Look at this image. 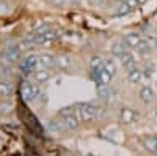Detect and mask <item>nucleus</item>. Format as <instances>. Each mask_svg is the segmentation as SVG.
I'll list each match as a JSON object with an SVG mask.
<instances>
[{
	"instance_id": "9b49d317",
	"label": "nucleus",
	"mask_w": 157,
	"mask_h": 156,
	"mask_svg": "<svg viewBox=\"0 0 157 156\" xmlns=\"http://www.w3.org/2000/svg\"><path fill=\"white\" fill-rule=\"evenodd\" d=\"M63 122H64V128H66V131H72V129H77L78 122H80V120H78V117H75L72 114L69 117H64Z\"/></svg>"
},
{
	"instance_id": "f8f14e48",
	"label": "nucleus",
	"mask_w": 157,
	"mask_h": 156,
	"mask_svg": "<svg viewBox=\"0 0 157 156\" xmlns=\"http://www.w3.org/2000/svg\"><path fill=\"white\" fill-rule=\"evenodd\" d=\"M39 65L43 68H52L55 65V57L50 55V54H43L39 55Z\"/></svg>"
},
{
	"instance_id": "393cba45",
	"label": "nucleus",
	"mask_w": 157,
	"mask_h": 156,
	"mask_svg": "<svg viewBox=\"0 0 157 156\" xmlns=\"http://www.w3.org/2000/svg\"><path fill=\"white\" fill-rule=\"evenodd\" d=\"M126 2H127V5H129L130 8H132V10H135L137 6H140V3H138V0H126Z\"/></svg>"
},
{
	"instance_id": "1a4fd4ad",
	"label": "nucleus",
	"mask_w": 157,
	"mask_h": 156,
	"mask_svg": "<svg viewBox=\"0 0 157 156\" xmlns=\"http://www.w3.org/2000/svg\"><path fill=\"white\" fill-rule=\"evenodd\" d=\"M121 63H123V68L126 71H130V70L137 68L135 66V58H134V55L130 54V52H126V54L121 57Z\"/></svg>"
},
{
	"instance_id": "c85d7f7f",
	"label": "nucleus",
	"mask_w": 157,
	"mask_h": 156,
	"mask_svg": "<svg viewBox=\"0 0 157 156\" xmlns=\"http://www.w3.org/2000/svg\"><path fill=\"white\" fill-rule=\"evenodd\" d=\"M72 2H74V3H83L85 0H72Z\"/></svg>"
},
{
	"instance_id": "cd10ccee",
	"label": "nucleus",
	"mask_w": 157,
	"mask_h": 156,
	"mask_svg": "<svg viewBox=\"0 0 157 156\" xmlns=\"http://www.w3.org/2000/svg\"><path fill=\"white\" fill-rule=\"evenodd\" d=\"M52 2H54V5H63L64 0H52Z\"/></svg>"
},
{
	"instance_id": "bb28decb",
	"label": "nucleus",
	"mask_w": 157,
	"mask_h": 156,
	"mask_svg": "<svg viewBox=\"0 0 157 156\" xmlns=\"http://www.w3.org/2000/svg\"><path fill=\"white\" fill-rule=\"evenodd\" d=\"M90 2H91V5H102L104 0H90Z\"/></svg>"
},
{
	"instance_id": "0eeeda50",
	"label": "nucleus",
	"mask_w": 157,
	"mask_h": 156,
	"mask_svg": "<svg viewBox=\"0 0 157 156\" xmlns=\"http://www.w3.org/2000/svg\"><path fill=\"white\" fill-rule=\"evenodd\" d=\"M127 49H129V46L124 43V40H123V41H116V43L112 46V54H113L115 57H120V58H121L126 52H129Z\"/></svg>"
},
{
	"instance_id": "dca6fc26",
	"label": "nucleus",
	"mask_w": 157,
	"mask_h": 156,
	"mask_svg": "<svg viewBox=\"0 0 157 156\" xmlns=\"http://www.w3.org/2000/svg\"><path fill=\"white\" fill-rule=\"evenodd\" d=\"M135 49H137V52H138L140 55H149L151 50H152V46H151L148 41H143V40H141L140 44H138Z\"/></svg>"
},
{
	"instance_id": "aec40b11",
	"label": "nucleus",
	"mask_w": 157,
	"mask_h": 156,
	"mask_svg": "<svg viewBox=\"0 0 157 156\" xmlns=\"http://www.w3.org/2000/svg\"><path fill=\"white\" fill-rule=\"evenodd\" d=\"M130 11H132V8H130V6L127 5V2L124 0L123 3L118 5V8H116V11H115V14H118V16H124V14H127V13H130Z\"/></svg>"
},
{
	"instance_id": "5701e85b",
	"label": "nucleus",
	"mask_w": 157,
	"mask_h": 156,
	"mask_svg": "<svg viewBox=\"0 0 157 156\" xmlns=\"http://www.w3.org/2000/svg\"><path fill=\"white\" fill-rule=\"evenodd\" d=\"M104 70H105L107 73H110L112 76H115V74H116V66H115L113 60H107L105 65H104Z\"/></svg>"
},
{
	"instance_id": "f03ea898",
	"label": "nucleus",
	"mask_w": 157,
	"mask_h": 156,
	"mask_svg": "<svg viewBox=\"0 0 157 156\" xmlns=\"http://www.w3.org/2000/svg\"><path fill=\"white\" fill-rule=\"evenodd\" d=\"M77 117L80 122H90L96 118V106H93V104H80V106L77 107Z\"/></svg>"
},
{
	"instance_id": "6ab92c4d",
	"label": "nucleus",
	"mask_w": 157,
	"mask_h": 156,
	"mask_svg": "<svg viewBox=\"0 0 157 156\" xmlns=\"http://www.w3.org/2000/svg\"><path fill=\"white\" fill-rule=\"evenodd\" d=\"M145 148H146L148 151H151L152 154L157 151V139H155V136L145 139Z\"/></svg>"
},
{
	"instance_id": "412c9836",
	"label": "nucleus",
	"mask_w": 157,
	"mask_h": 156,
	"mask_svg": "<svg viewBox=\"0 0 157 156\" xmlns=\"http://www.w3.org/2000/svg\"><path fill=\"white\" fill-rule=\"evenodd\" d=\"M55 65H57L58 68L64 70V68H68V66H69V58H68V57H64V55L57 57V58H55Z\"/></svg>"
},
{
	"instance_id": "2eb2a0df",
	"label": "nucleus",
	"mask_w": 157,
	"mask_h": 156,
	"mask_svg": "<svg viewBox=\"0 0 157 156\" xmlns=\"http://www.w3.org/2000/svg\"><path fill=\"white\" fill-rule=\"evenodd\" d=\"M49 129L54 133H60V131H66V128H64V122L63 118L60 120H50L49 122Z\"/></svg>"
},
{
	"instance_id": "72a5a7b5",
	"label": "nucleus",
	"mask_w": 157,
	"mask_h": 156,
	"mask_svg": "<svg viewBox=\"0 0 157 156\" xmlns=\"http://www.w3.org/2000/svg\"><path fill=\"white\" fill-rule=\"evenodd\" d=\"M155 139H157V134H155Z\"/></svg>"
},
{
	"instance_id": "9d476101",
	"label": "nucleus",
	"mask_w": 157,
	"mask_h": 156,
	"mask_svg": "<svg viewBox=\"0 0 157 156\" xmlns=\"http://www.w3.org/2000/svg\"><path fill=\"white\" fill-rule=\"evenodd\" d=\"M35 82L36 84H43V82H47L50 79V71L47 68H43V70H36L35 71Z\"/></svg>"
},
{
	"instance_id": "6e6552de",
	"label": "nucleus",
	"mask_w": 157,
	"mask_h": 156,
	"mask_svg": "<svg viewBox=\"0 0 157 156\" xmlns=\"http://www.w3.org/2000/svg\"><path fill=\"white\" fill-rule=\"evenodd\" d=\"M94 76H96V82L99 84V85H107V84H110V81H112V74L110 73H107L105 70H101V71H94Z\"/></svg>"
},
{
	"instance_id": "ddd939ff",
	"label": "nucleus",
	"mask_w": 157,
	"mask_h": 156,
	"mask_svg": "<svg viewBox=\"0 0 157 156\" xmlns=\"http://www.w3.org/2000/svg\"><path fill=\"white\" fill-rule=\"evenodd\" d=\"M141 77H143V74H141V71L138 68H134V70L127 71V81L130 84H138L141 81Z\"/></svg>"
},
{
	"instance_id": "f3484780",
	"label": "nucleus",
	"mask_w": 157,
	"mask_h": 156,
	"mask_svg": "<svg viewBox=\"0 0 157 156\" xmlns=\"http://www.w3.org/2000/svg\"><path fill=\"white\" fill-rule=\"evenodd\" d=\"M104 65H105V62H104L101 57H93L90 60V66H91V70H93V73L104 70Z\"/></svg>"
},
{
	"instance_id": "4be33fe9",
	"label": "nucleus",
	"mask_w": 157,
	"mask_h": 156,
	"mask_svg": "<svg viewBox=\"0 0 157 156\" xmlns=\"http://www.w3.org/2000/svg\"><path fill=\"white\" fill-rule=\"evenodd\" d=\"M10 93H11V84L0 82V96H10Z\"/></svg>"
},
{
	"instance_id": "7ed1b4c3",
	"label": "nucleus",
	"mask_w": 157,
	"mask_h": 156,
	"mask_svg": "<svg viewBox=\"0 0 157 156\" xmlns=\"http://www.w3.org/2000/svg\"><path fill=\"white\" fill-rule=\"evenodd\" d=\"M2 57H3V62L8 63V65L16 63V62L19 60V57H21V49H19L17 46H14V44H8V46H5V49H3Z\"/></svg>"
},
{
	"instance_id": "2f4dec72",
	"label": "nucleus",
	"mask_w": 157,
	"mask_h": 156,
	"mask_svg": "<svg viewBox=\"0 0 157 156\" xmlns=\"http://www.w3.org/2000/svg\"><path fill=\"white\" fill-rule=\"evenodd\" d=\"M155 47H157V40H155Z\"/></svg>"
},
{
	"instance_id": "a211bd4d",
	"label": "nucleus",
	"mask_w": 157,
	"mask_h": 156,
	"mask_svg": "<svg viewBox=\"0 0 157 156\" xmlns=\"http://www.w3.org/2000/svg\"><path fill=\"white\" fill-rule=\"evenodd\" d=\"M112 92L107 85H98V98L101 99H110Z\"/></svg>"
},
{
	"instance_id": "f257e3e1",
	"label": "nucleus",
	"mask_w": 157,
	"mask_h": 156,
	"mask_svg": "<svg viewBox=\"0 0 157 156\" xmlns=\"http://www.w3.org/2000/svg\"><path fill=\"white\" fill-rule=\"evenodd\" d=\"M21 96L24 101H33L39 96V87L32 82H22L21 84Z\"/></svg>"
},
{
	"instance_id": "a878e982",
	"label": "nucleus",
	"mask_w": 157,
	"mask_h": 156,
	"mask_svg": "<svg viewBox=\"0 0 157 156\" xmlns=\"http://www.w3.org/2000/svg\"><path fill=\"white\" fill-rule=\"evenodd\" d=\"M8 11H10V8H8L6 3H0V14H3V13H8Z\"/></svg>"
},
{
	"instance_id": "473e14b6",
	"label": "nucleus",
	"mask_w": 157,
	"mask_h": 156,
	"mask_svg": "<svg viewBox=\"0 0 157 156\" xmlns=\"http://www.w3.org/2000/svg\"><path fill=\"white\" fill-rule=\"evenodd\" d=\"M155 115H157V109H155Z\"/></svg>"
},
{
	"instance_id": "7c9ffc66",
	"label": "nucleus",
	"mask_w": 157,
	"mask_h": 156,
	"mask_svg": "<svg viewBox=\"0 0 157 156\" xmlns=\"http://www.w3.org/2000/svg\"><path fill=\"white\" fill-rule=\"evenodd\" d=\"M154 156H157V151H155V153H154Z\"/></svg>"
},
{
	"instance_id": "423d86ee",
	"label": "nucleus",
	"mask_w": 157,
	"mask_h": 156,
	"mask_svg": "<svg viewBox=\"0 0 157 156\" xmlns=\"http://www.w3.org/2000/svg\"><path fill=\"white\" fill-rule=\"evenodd\" d=\"M140 41H141V36L137 32H130V33H126L124 35V43L129 47H137L140 44Z\"/></svg>"
},
{
	"instance_id": "39448f33",
	"label": "nucleus",
	"mask_w": 157,
	"mask_h": 156,
	"mask_svg": "<svg viewBox=\"0 0 157 156\" xmlns=\"http://www.w3.org/2000/svg\"><path fill=\"white\" fill-rule=\"evenodd\" d=\"M138 98L141 102H145V104H149L155 99V93H154V90L151 87H143L140 92H138Z\"/></svg>"
},
{
	"instance_id": "4468645a",
	"label": "nucleus",
	"mask_w": 157,
	"mask_h": 156,
	"mask_svg": "<svg viewBox=\"0 0 157 156\" xmlns=\"http://www.w3.org/2000/svg\"><path fill=\"white\" fill-rule=\"evenodd\" d=\"M121 122L123 123H126V125H129V123H132L134 122V112H132V109H129V107H123L121 109Z\"/></svg>"
},
{
	"instance_id": "20e7f679",
	"label": "nucleus",
	"mask_w": 157,
	"mask_h": 156,
	"mask_svg": "<svg viewBox=\"0 0 157 156\" xmlns=\"http://www.w3.org/2000/svg\"><path fill=\"white\" fill-rule=\"evenodd\" d=\"M39 65V57L36 55H29L25 57L24 62L21 63V71L24 74H32L33 71H36V66Z\"/></svg>"
},
{
	"instance_id": "c756f323",
	"label": "nucleus",
	"mask_w": 157,
	"mask_h": 156,
	"mask_svg": "<svg viewBox=\"0 0 157 156\" xmlns=\"http://www.w3.org/2000/svg\"><path fill=\"white\" fill-rule=\"evenodd\" d=\"M146 2H148V0H138V3H140V5H143V3H146Z\"/></svg>"
},
{
	"instance_id": "b1692460",
	"label": "nucleus",
	"mask_w": 157,
	"mask_h": 156,
	"mask_svg": "<svg viewBox=\"0 0 157 156\" xmlns=\"http://www.w3.org/2000/svg\"><path fill=\"white\" fill-rule=\"evenodd\" d=\"M72 114H74L72 107H63V109L60 110L58 117H60V118H64V117H69V115H72Z\"/></svg>"
}]
</instances>
